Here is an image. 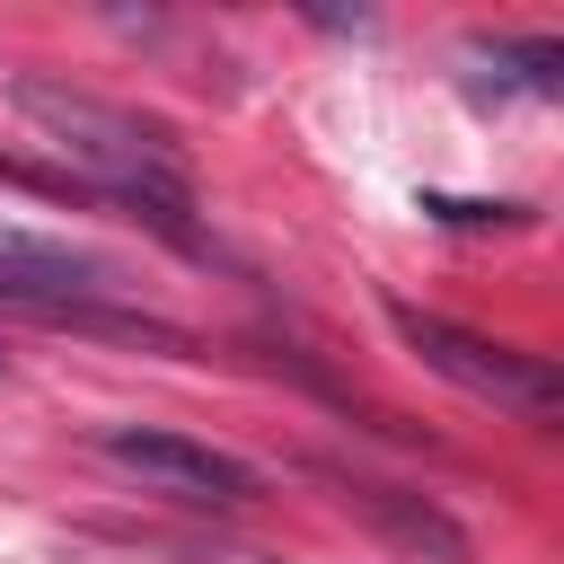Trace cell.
Here are the masks:
<instances>
[{"label": "cell", "mask_w": 564, "mask_h": 564, "mask_svg": "<svg viewBox=\"0 0 564 564\" xmlns=\"http://www.w3.org/2000/svg\"><path fill=\"white\" fill-rule=\"evenodd\" d=\"M0 97L88 194H106V203L141 212L150 229H167L176 247H194V176H185V150L167 123L132 115L115 97H88L70 79H44V70H9Z\"/></svg>", "instance_id": "obj_1"}, {"label": "cell", "mask_w": 564, "mask_h": 564, "mask_svg": "<svg viewBox=\"0 0 564 564\" xmlns=\"http://www.w3.org/2000/svg\"><path fill=\"white\" fill-rule=\"evenodd\" d=\"M388 326H397V344H405L423 370H441L449 388H467V397H485V405H502V414H520V423H555V414H564L555 361L511 352V344H494V335H467V326H449V317H432V308H414V300H388Z\"/></svg>", "instance_id": "obj_2"}, {"label": "cell", "mask_w": 564, "mask_h": 564, "mask_svg": "<svg viewBox=\"0 0 564 564\" xmlns=\"http://www.w3.org/2000/svg\"><path fill=\"white\" fill-rule=\"evenodd\" d=\"M97 449L132 476H150L159 494H185V502H247L256 494V467L212 449V441H185V432H159V423H115L97 432Z\"/></svg>", "instance_id": "obj_3"}, {"label": "cell", "mask_w": 564, "mask_h": 564, "mask_svg": "<svg viewBox=\"0 0 564 564\" xmlns=\"http://www.w3.org/2000/svg\"><path fill=\"white\" fill-rule=\"evenodd\" d=\"M326 485H335V502L344 511H361L405 564H467L476 546H467V529L441 511V502H423V494H405V485H388V476H361V467H317Z\"/></svg>", "instance_id": "obj_4"}]
</instances>
